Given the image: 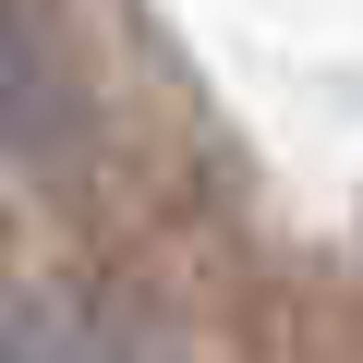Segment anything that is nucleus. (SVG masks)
I'll return each mask as SVG.
<instances>
[]
</instances>
